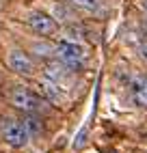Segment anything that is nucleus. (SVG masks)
I'll return each instance as SVG.
<instances>
[{
  "label": "nucleus",
  "instance_id": "obj_1",
  "mask_svg": "<svg viewBox=\"0 0 147 153\" xmlns=\"http://www.w3.org/2000/svg\"><path fill=\"white\" fill-rule=\"evenodd\" d=\"M54 52L58 56V60H63L69 69H80L85 63V50L74 41H58Z\"/></svg>",
  "mask_w": 147,
  "mask_h": 153
},
{
  "label": "nucleus",
  "instance_id": "obj_2",
  "mask_svg": "<svg viewBox=\"0 0 147 153\" xmlns=\"http://www.w3.org/2000/svg\"><path fill=\"white\" fill-rule=\"evenodd\" d=\"M2 136L11 147H24L28 142V138H30V129L22 121H4Z\"/></svg>",
  "mask_w": 147,
  "mask_h": 153
},
{
  "label": "nucleus",
  "instance_id": "obj_3",
  "mask_svg": "<svg viewBox=\"0 0 147 153\" xmlns=\"http://www.w3.org/2000/svg\"><path fill=\"white\" fill-rule=\"evenodd\" d=\"M11 104L17 110H24V112H37V110H41L39 97L33 95L26 86H17L13 93H11Z\"/></svg>",
  "mask_w": 147,
  "mask_h": 153
},
{
  "label": "nucleus",
  "instance_id": "obj_4",
  "mask_svg": "<svg viewBox=\"0 0 147 153\" xmlns=\"http://www.w3.org/2000/svg\"><path fill=\"white\" fill-rule=\"evenodd\" d=\"M28 26L35 30L37 35H41V37H50V35H54L56 33V22L52 19L50 15H46V13H30L28 15Z\"/></svg>",
  "mask_w": 147,
  "mask_h": 153
},
{
  "label": "nucleus",
  "instance_id": "obj_5",
  "mask_svg": "<svg viewBox=\"0 0 147 153\" xmlns=\"http://www.w3.org/2000/svg\"><path fill=\"white\" fill-rule=\"evenodd\" d=\"M9 67H11L13 71H17V74H22V76L33 74V60L28 58V54L17 52V50L9 54Z\"/></svg>",
  "mask_w": 147,
  "mask_h": 153
},
{
  "label": "nucleus",
  "instance_id": "obj_6",
  "mask_svg": "<svg viewBox=\"0 0 147 153\" xmlns=\"http://www.w3.org/2000/svg\"><path fill=\"white\" fill-rule=\"evenodd\" d=\"M132 99L136 106H147V76H136L132 80Z\"/></svg>",
  "mask_w": 147,
  "mask_h": 153
},
{
  "label": "nucleus",
  "instance_id": "obj_7",
  "mask_svg": "<svg viewBox=\"0 0 147 153\" xmlns=\"http://www.w3.org/2000/svg\"><path fill=\"white\" fill-rule=\"evenodd\" d=\"M67 69L69 67L63 63V60H50L46 65V78L52 80V82H61V80L67 76Z\"/></svg>",
  "mask_w": 147,
  "mask_h": 153
},
{
  "label": "nucleus",
  "instance_id": "obj_8",
  "mask_svg": "<svg viewBox=\"0 0 147 153\" xmlns=\"http://www.w3.org/2000/svg\"><path fill=\"white\" fill-rule=\"evenodd\" d=\"M39 88H41V93H44L50 101H61L63 99V95H61V91H58V82H52V80H44V82H39Z\"/></svg>",
  "mask_w": 147,
  "mask_h": 153
},
{
  "label": "nucleus",
  "instance_id": "obj_9",
  "mask_svg": "<svg viewBox=\"0 0 147 153\" xmlns=\"http://www.w3.org/2000/svg\"><path fill=\"white\" fill-rule=\"evenodd\" d=\"M74 4L78 7H85V9H95L98 7V0H71Z\"/></svg>",
  "mask_w": 147,
  "mask_h": 153
},
{
  "label": "nucleus",
  "instance_id": "obj_10",
  "mask_svg": "<svg viewBox=\"0 0 147 153\" xmlns=\"http://www.w3.org/2000/svg\"><path fill=\"white\" fill-rule=\"evenodd\" d=\"M139 54H141L143 60H147V41H141L139 43Z\"/></svg>",
  "mask_w": 147,
  "mask_h": 153
},
{
  "label": "nucleus",
  "instance_id": "obj_11",
  "mask_svg": "<svg viewBox=\"0 0 147 153\" xmlns=\"http://www.w3.org/2000/svg\"><path fill=\"white\" fill-rule=\"evenodd\" d=\"M85 136H87V131L82 129V131H80V136H78V140L74 142V147H82V142H85Z\"/></svg>",
  "mask_w": 147,
  "mask_h": 153
},
{
  "label": "nucleus",
  "instance_id": "obj_12",
  "mask_svg": "<svg viewBox=\"0 0 147 153\" xmlns=\"http://www.w3.org/2000/svg\"><path fill=\"white\" fill-rule=\"evenodd\" d=\"M35 52H50V48H48L46 43H44V45H39V43H37V45H35Z\"/></svg>",
  "mask_w": 147,
  "mask_h": 153
},
{
  "label": "nucleus",
  "instance_id": "obj_13",
  "mask_svg": "<svg viewBox=\"0 0 147 153\" xmlns=\"http://www.w3.org/2000/svg\"><path fill=\"white\" fill-rule=\"evenodd\" d=\"M143 7H145V9H147V0H143Z\"/></svg>",
  "mask_w": 147,
  "mask_h": 153
}]
</instances>
